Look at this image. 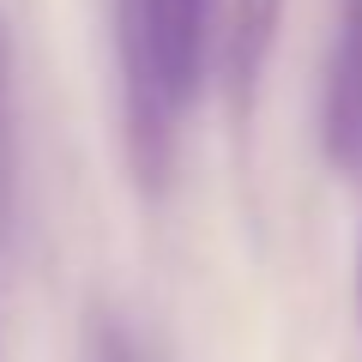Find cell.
I'll return each instance as SVG.
<instances>
[{"label": "cell", "instance_id": "obj_1", "mask_svg": "<svg viewBox=\"0 0 362 362\" xmlns=\"http://www.w3.org/2000/svg\"><path fill=\"white\" fill-rule=\"evenodd\" d=\"M211 0H115V49H121V139L133 181L163 194L175 169L181 109L199 90Z\"/></svg>", "mask_w": 362, "mask_h": 362}, {"label": "cell", "instance_id": "obj_2", "mask_svg": "<svg viewBox=\"0 0 362 362\" xmlns=\"http://www.w3.org/2000/svg\"><path fill=\"white\" fill-rule=\"evenodd\" d=\"M320 139H326V157H332L338 175H362V0H338Z\"/></svg>", "mask_w": 362, "mask_h": 362}, {"label": "cell", "instance_id": "obj_3", "mask_svg": "<svg viewBox=\"0 0 362 362\" xmlns=\"http://www.w3.org/2000/svg\"><path fill=\"white\" fill-rule=\"evenodd\" d=\"M284 25V0H230L218 30V78H223V103L235 121L254 115L259 103V78H266L272 42Z\"/></svg>", "mask_w": 362, "mask_h": 362}, {"label": "cell", "instance_id": "obj_4", "mask_svg": "<svg viewBox=\"0 0 362 362\" xmlns=\"http://www.w3.org/2000/svg\"><path fill=\"white\" fill-rule=\"evenodd\" d=\"M13 218V30L0 18V230Z\"/></svg>", "mask_w": 362, "mask_h": 362}, {"label": "cell", "instance_id": "obj_5", "mask_svg": "<svg viewBox=\"0 0 362 362\" xmlns=\"http://www.w3.org/2000/svg\"><path fill=\"white\" fill-rule=\"evenodd\" d=\"M356 320H362V254H356Z\"/></svg>", "mask_w": 362, "mask_h": 362}]
</instances>
